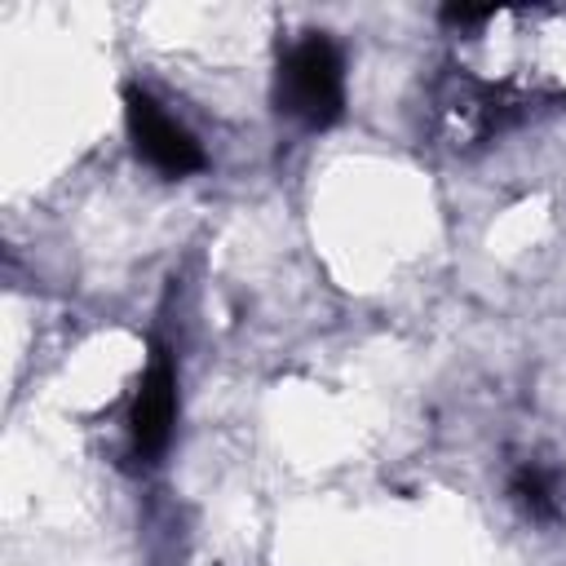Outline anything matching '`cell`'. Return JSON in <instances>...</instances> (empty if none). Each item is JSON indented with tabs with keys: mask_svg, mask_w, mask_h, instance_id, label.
<instances>
[{
	"mask_svg": "<svg viewBox=\"0 0 566 566\" xmlns=\"http://www.w3.org/2000/svg\"><path fill=\"white\" fill-rule=\"evenodd\" d=\"M509 495H513V504H517L531 522H557V517H562L557 478H553L544 464H522V469H513Z\"/></svg>",
	"mask_w": 566,
	"mask_h": 566,
	"instance_id": "5b68a950",
	"label": "cell"
},
{
	"mask_svg": "<svg viewBox=\"0 0 566 566\" xmlns=\"http://www.w3.org/2000/svg\"><path fill=\"white\" fill-rule=\"evenodd\" d=\"M522 115V102L504 88L478 84L469 75H455L451 84L438 88V124L451 146H478L491 133L509 128Z\"/></svg>",
	"mask_w": 566,
	"mask_h": 566,
	"instance_id": "277c9868",
	"label": "cell"
},
{
	"mask_svg": "<svg viewBox=\"0 0 566 566\" xmlns=\"http://www.w3.org/2000/svg\"><path fill=\"white\" fill-rule=\"evenodd\" d=\"M274 106L305 128H332L345 115V62L323 31H305L279 57Z\"/></svg>",
	"mask_w": 566,
	"mask_h": 566,
	"instance_id": "6da1fadb",
	"label": "cell"
},
{
	"mask_svg": "<svg viewBox=\"0 0 566 566\" xmlns=\"http://www.w3.org/2000/svg\"><path fill=\"white\" fill-rule=\"evenodd\" d=\"M442 22L447 27H482V22H491V9H464V4H447L442 9Z\"/></svg>",
	"mask_w": 566,
	"mask_h": 566,
	"instance_id": "8992f818",
	"label": "cell"
},
{
	"mask_svg": "<svg viewBox=\"0 0 566 566\" xmlns=\"http://www.w3.org/2000/svg\"><path fill=\"white\" fill-rule=\"evenodd\" d=\"M172 420H177V367H172V354L155 345L150 367L142 371V385L128 407V460L137 469H150L168 451Z\"/></svg>",
	"mask_w": 566,
	"mask_h": 566,
	"instance_id": "3957f363",
	"label": "cell"
},
{
	"mask_svg": "<svg viewBox=\"0 0 566 566\" xmlns=\"http://www.w3.org/2000/svg\"><path fill=\"white\" fill-rule=\"evenodd\" d=\"M124 119H128V137L133 150L159 172V177H190L208 164L203 146L195 142V133L172 119L146 88H124Z\"/></svg>",
	"mask_w": 566,
	"mask_h": 566,
	"instance_id": "7a4b0ae2",
	"label": "cell"
}]
</instances>
